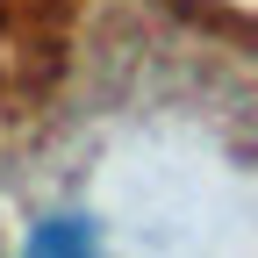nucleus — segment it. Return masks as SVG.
I'll list each match as a JSON object with an SVG mask.
<instances>
[{"mask_svg":"<svg viewBox=\"0 0 258 258\" xmlns=\"http://www.w3.org/2000/svg\"><path fill=\"white\" fill-rule=\"evenodd\" d=\"M29 244H36V251H86V244H93V230H86L79 215H57L50 230H36Z\"/></svg>","mask_w":258,"mask_h":258,"instance_id":"1","label":"nucleus"}]
</instances>
